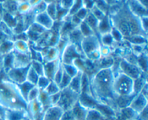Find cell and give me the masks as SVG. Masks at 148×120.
Instances as JSON below:
<instances>
[{"label":"cell","mask_w":148,"mask_h":120,"mask_svg":"<svg viewBox=\"0 0 148 120\" xmlns=\"http://www.w3.org/2000/svg\"><path fill=\"white\" fill-rule=\"evenodd\" d=\"M42 1H43V0H29L28 3H29V4L30 5V7L33 8V7H34L35 6H36L37 4H38L39 3L41 2Z\"/></svg>","instance_id":"obj_50"},{"label":"cell","mask_w":148,"mask_h":120,"mask_svg":"<svg viewBox=\"0 0 148 120\" xmlns=\"http://www.w3.org/2000/svg\"><path fill=\"white\" fill-rule=\"evenodd\" d=\"M14 50L24 54L30 55V46L27 41L20 40H14Z\"/></svg>","instance_id":"obj_22"},{"label":"cell","mask_w":148,"mask_h":120,"mask_svg":"<svg viewBox=\"0 0 148 120\" xmlns=\"http://www.w3.org/2000/svg\"><path fill=\"white\" fill-rule=\"evenodd\" d=\"M108 119L106 118L103 115H101L98 111L93 109H90L87 112L86 118L85 120H106Z\"/></svg>","instance_id":"obj_29"},{"label":"cell","mask_w":148,"mask_h":120,"mask_svg":"<svg viewBox=\"0 0 148 120\" xmlns=\"http://www.w3.org/2000/svg\"><path fill=\"white\" fill-rule=\"evenodd\" d=\"M77 58H85L83 53L75 45L68 43L61 52L59 59L62 64H72Z\"/></svg>","instance_id":"obj_7"},{"label":"cell","mask_w":148,"mask_h":120,"mask_svg":"<svg viewBox=\"0 0 148 120\" xmlns=\"http://www.w3.org/2000/svg\"><path fill=\"white\" fill-rule=\"evenodd\" d=\"M114 73L112 68H102L95 71L89 75L90 90L92 97L98 102L111 106L115 103V96L113 93V82ZM115 109V108H114Z\"/></svg>","instance_id":"obj_1"},{"label":"cell","mask_w":148,"mask_h":120,"mask_svg":"<svg viewBox=\"0 0 148 120\" xmlns=\"http://www.w3.org/2000/svg\"><path fill=\"white\" fill-rule=\"evenodd\" d=\"M62 66L64 71L72 78L76 76L79 72V70L73 64H62Z\"/></svg>","instance_id":"obj_34"},{"label":"cell","mask_w":148,"mask_h":120,"mask_svg":"<svg viewBox=\"0 0 148 120\" xmlns=\"http://www.w3.org/2000/svg\"><path fill=\"white\" fill-rule=\"evenodd\" d=\"M38 100L39 101V102H40V104H41L43 109V112H44L46 109H47L48 108H49L50 106H52L51 104L49 96L43 90H40L38 97Z\"/></svg>","instance_id":"obj_26"},{"label":"cell","mask_w":148,"mask_h":120,"mask_svg":"<svg viewBox=\"0 0 148 120\" xmlns=\"http://www.w3.org/2000/svg\"><path fill=\"white\" fill-rule=\"evenodd\" d=\"M110 33H111L114 42H121L123 41V40H124V36L121 35V33H120L118 30H116V29L114 28V27H112V28H111Z\"/></svg>","instance_id":"obj_42"},{"label":"cell","mask_w":148,"mask_h":120,"mask_svg":"<svg viewBox=\"0 0 148 120\" xmlns=\"http://www.w3.org/2000/svg\"><path fill=\"white\" fill-rule=\"evenodd\" d=\"M140 4H143L145 7H147V0H137Z\"/></svg>","instance_id":"obj_52"},{"label":"cell","mask_w":148,"mask_h":120,"mask_svg":"<svg viewBox=\"0 0 148 120\" xmlns=\"http://www.w3.org/2000/svg\"><path fill=\"white\" fill-rule=\"evenodd\" d=\"M35 22L43 26L46 30H50L54 24V21L49 17L46 11L36 14L35 17Z\"/></svg>","instance_id":"obj_16"},{"label":"cell","mask_w":148,"mask_h":120,"mask_svg":"<svg viewBox=\"0 0 148 120\" xmlns=\"http://www.w3.org/2000/svg\"><path fill=\"white\" fill-rule=\"evenodd\" d=\"M147 51L144 52L137 56V66L140 68V70L143 72V73H147Z\"/></svg>","instance_id":"obj_28"},{"label":"cell","mask_w":148,"mask_h":120,"mask_svg":"<svg viewBox=\"0 0 148 120\" xmlns=\"http://www.w3.org/2000/svg\"><path fill=\"white\" fill-rule=\"evenodd\" d=\"M63 73H64V70H63V68H62V63H61L60 67H59V68H58V70L56 71V72L55 73L54 76H53V79H52V81H53V82H55V83H56L58 86H59V83H60L61 79H62V76H63Z\"/></svg>","instance_id":"obj_44"},{"label":"cell","mask_w":148,"mask_h":120,"mask_svg":"<svg viewBox=\"0 0 148 120\" xmlns=\"http://www.w3.org/2000/svg\"><path fill=\"white\" fill-rule=\"evenodd\" d=\"M80 47L85 58L92 63H95L101 58L100 53L101 43L96 35L84 37L81 42Z\"/></svg>","instance_id":"obj_4"},{"label":"cell","mask_w":148,"mask_h":120,"mask_svg":"<svg viewBox=\"0 0 148 120\" xmlns=\"http://www.w3.org/2000/svg\"><path fill=\"white\" fill-rule=\"evenodd\" d=\"M64 111L58 106H51L43 112L40 120H61Z\"/></svg>","instance_id":"obj_13"},{"label":"cell","mask_w":148,"mask_h":120,"mask_svg":"<svg viewBox=\"0 0 148 120\" xmlns=\"http://www.w3.org/2000/svg\"><path fill=\"white\" fill-rule=\"evenodd\" d=\"M112 26H111V22H110L109 16L107 14L103 19L100 20L98 26V32L100 35L106 34L111 32Z\"/></svg>","instance_id":"obj_21"},{"label":"cell","mask_w":148,"mask_h":120,"mask_svg":"<svg viewBox=\"0 0 148 120\" xmlns=\"http://www.w3.org/2000/svg\"><path fill=\"white\" fill-rule=\"evenodd\" d=\"M75 0H61L60 1V7L62 9L64 10H68L69 11L72 7Z\"/></svg>","instance_id":"obj_46"},{"label":"cell","mask_w":148,"mask_h":120,"mask_svg":"<svg viewBox=\"0 0 148 120\" xmlns=\"http://www.w3.org/2000/svg\"><path fill=\"white\" fill-rule=\"evenodd\" d=\"M18 86L19 88H20V91H21V93L22 94H23V96H24L25 99L27 100V94H28L29 92H30V91L31 90L32 88L35 86L32 84V83H29V82L25 81L24 83H21V84H19Z\"/></svg>","instance_id":"obj_36"},{"label":"cell","mask_w":148,"mask_h":120,"mask_svg":"<svg viewBox=\"0 0 148 120\" xmlns=\"http://www.w3.org/2000/svg\"><path fill=\"white\" fill-rule=\"evenodd\" d=\"M39 92H40V90H39L38 88L36 86H33V87L31 89V90L29 92L28 94H27V103L30 102H33V101L37 99L38 97Z\"/></svg>","instance_id":"obj_40"},{"label":"cell","mask_w":148,"mask_h":120,"mask_svg":"<svg viewBox=\"0 0 148 120\" xmlns=\"http://www.w3.org/2000/svg\"><path fill=\"white\" fill-rule=\"evenodd\" d=\"M32 68L37 73L39 76H44V68H43V63L38 60H32L30 63Z\"/></svg>","instance_id":"obj_33"},{"label":"cell","mask_w":148,"mask_h":120,"mask_svg":"<svg viewBox=\"0 0 148 120\" xmlns=\"http://www.w3.org/2000/svg\"><path fill=\"white\" fill-rule=\"evenodd\" d=\"M27 112L32 120H37L38 118H40L43 113V109L38 99L33 102H28Z\"/></svg>","instance_id":"obj_14"},{"label":"cell","mask_w":148,"mask_h":120,"mask_svg":"<svg viewBox=\"0 0 148 120\" xmlns=\"http://www.w3.org/2000/svg\"><path fill=\"white\" fill-rule=\"evenodd\" d=\"M108 5V7L114 6V4H116L119 0H103Z\"/></svg>","instance_id":"obj_51"},{"label":"cell","mask_w":148,"mask_h":120,"mask_svg":"<svg viewBox=\"0 0 148 120\" xmlns=\"http://www.w3.org/2000/svg\"><path fill=\"white\" fill-rule=\"evenodd\" d=\"M61 120H75V117H74L71 110H69L64 112Z\"/></svg>","instance_id":"obj_48"},{"label":"cell","mask_w":148,"mask_h":120,"mask_svg":"<svg viewBox=\"0 0 148 120\" xmlns=\"http://www.w3.org/2000/svg\"><path fill=\"white\" fill-rule=\"evenodd\" d=\"M79 97V94L66 87L60 91V99L56 106L60 107L64 112L71 110L78 102Z\"/></svg>","instance_id":"obj_6"},{"label":"cell","mask_w":148,"mask_h":120,"mask_svg":"<svg viewBox=\"0 0 148 120\" xmlns=\"http://www.w3.org/2000/svg\"><path fill=\"white\" fill-rule=\"evenodd\" d=\"M43 91H44L49 96H51V95L60 92L61 90L60 89H59V86H58L55 82H53V81H51L47 87H46V89Z\"/></svg>","instance_id":"obj_37"},{"label":"cell","mask_w":148,"mask_h":120,"mask_svg":"<svg viewBox=\"0 0 148 120\" xmlns=\"http://www.w3.org/2000/svg\"><path fill=\"white\" fill-rule=\"evenodd\" d=\"M29 114L27 110H11L6 109L4 120H23L27 117Z\"/></svg>","instance_id":"obj_17"},{"label":"cell","mask_w":148,"mask_h":120,"mask_svg":"<svg viewBox=\"0 0 148 120\" xmlns=\"http://www.w3.org/2000/svg\"><path fill=\"white\" fill-rule=\"evenodd\" d=\"M14 50V41L12 40H6L0 45V54L5 56Z\"/></svg>","instance_id":"obj_24"},{"label":"cell","mask_w":148,"mask_h":120,"mask_svg":"<svg viewBox=\"0 0 148 120\" xmlns=\"http://www.w3.org/2000/svg\"><path fill=\"white\" fill-rule=\"evenodd\" d=\"M84 21L87 23V24L92 29V31L94 32V33L96 35V33H98V23H99V21L97 20L96 17H95L90 12H89V13H88V14L87 15V17H85Z\"/></svg>","instance_id":"obj_25"},{"label":"cell","mask_w":148,"mask_h":120,"mask_svg":"<svg viewBox=\"0 0 148 120\" xmlns=\"http://www.w3.org/2000/svg\"><path fill=\"white\" fill-rule=\"evenodd\" d=\"M46 4H51V3L54 2V0H43Z\"/></svg>","instance_id":"obj_53"},{"label":"cell","mask_w":148,"mask_h":120,"mask_svg":"<svg viewBox=\"0 0 148 120\" xmlns=\"http://www.w3.org/2000/svg\"><path fill=\"white\" fill-rule=\"evenodd\" d=\"M99 40L101 45L108 46V47H111L114 43V39H113L110 33L101 35V37H100Z\"/></svg>","instance_id":"obj_31"},{"label":"cell","mask_w":148,"mask_h":120,"mask_svg":"<svg viewBox=\"0 0 148 120\" xmlns=\"http://www.w3.org/2000/svg\"><path fill=\"white\" fill-rule=\"evenodd\" d=\"M46 12L49 14V17L55 21L57 18L58 16V10H57V4L56 3L53 2L51 4H47V7L46 9Z\"/></svg>","instance_id":"obj_30"},{"label":"cell","mask_w":148,"mask_h":120,"mask_svg":"<svg viewBox=\"0 0 148 120\" xmlns=\"http://www.w3.org/2000/svg\"><path fill=\"white\" fill-rule=\"evenodd\" d=\"M71 79H72V77L69 76L68 74H66V73L64 71L63 76H62L61 81L59 84V89H60V90L68 87V86H69V83H70L71 81Z\"/></svg>","instance_id":"obj_41"},{"label":"cell","mask_w":148,"mask_h":120,"mask_svg":"<svg viewBox=\"0 0 148 120\" xmlns=\"http://www.w3.org/2000/svg\"><path fill=\"white\" fill-rule=\"evenodd\" d=\"M12 56V68L27 67L31 63L32 59L30 55L24 54L13 50Z\"/></svg>","instance_id":"obj_11"},{"label":"cell","mask_w":148,"mask_h":120,"mask_svg":"<svg viewBox=\"0 0 148 120\" xmlns=\"http://www.w3.org/2000/svg\"><path fill=\"white\" fill-rule=\"evenodd\" d=\"M100 53H101V57H106V56H111L112 53V50H111V47H108V46L101 45L100 47Z\"/></svg>","instance_id":"obj_45"},{"label":"cell","mask_w":148,"mask_h":120,"mask_svg":"<svg viewBox=\"0 0 148 120\" xmlns=\"http://www.w3.org/2000/svg\"><path fill=\"white\" fill-rule=\"evenodd\" d=\"M88 110V109L82 106L78 101L71 109V112L75 120H85Z\"/></svg>","instance_id":"obj_18"},{"label":"cell","mask_w":148,"mask_h":120,"mask_svg":"<svg viewBox=\"0 0 148 120\" xmlns=\"http://www.w3.org/2000/svg\"><path fill=\"white\" fill-rule=\"evenodd\" d=\"M125 3L129 9L136 16L140 18L147 17V9L140 4L137 0H127Z\"/></svg>","instance_id":"obj_12"},{"label":"cell","mask_w":148,"mask_h":120,"mask_svg":"<svg viewBox=\"0 0 148 120\" xmlns=\"http://www.w3.org/2000/svg\"><path fill=\"white\" fill-rule=\"evenodd\" d=\"M108 16L112 27L118 30L124 39L134 35L147 36V33L142 26L141 18L133 14L126 3Z\"/></svg>","instance_id":"obj_2"},{"label":"cell","mask_w":148,"mask_h":120,"mask_svg":"<svg viewBox=\"0 0 148 120\" xmlns=\"http://www.w3.org/2000/svg\"><path fill=\"white\" fill-rule=\"evenodd\" d=\"M49 98H50V102L52 106H55V105L57 104L59 99H60V92H57L54 94L51 95V96H49Z\"/></svg>","instance_id":"obj_47"},{"label":"cell","mask_w":148,"mask_h":120,"mask_svg":"<svg viewBox=\"0 0 148 120\" xmlns=\"http://www.w3.org/2000/svg\"><path fill=\"white\" fill-rule=\"evenodd\" d=\"M81 33L83 35V37H88V36L92 35H95L94 32L92 31V29L87 24V23L85 21H82L78 26Z\"/></svg>","instance_id":"obj_35"},{"label":"cell","mask_w":148,"mask_h":120,"mask_svg":"<svg viewBox=\"0 0 148 120\" xmlns=\"http://www.w3.org/2000/svg\"><path fill=\"white\" fill-rule=\"evenodd\" d=\"M146 75L147 73H143L140 77L138 79L134 80V86H133V89H134V94H137L140 93L144 87L145 85L147 84V78H146Z\"/></svg>","instance_id":"obj_23"},{"label":"cell","mask_w":148,"mask_h":120,"mask_svg":"<svg viewBox=\"0 0 148 120\" xmlns=\"http://www.w3.org/2000/svg\"><path fill=\"white\" fill-rule=\"evenodd\" d=\"M30 65L25 68H12L6 72L7 79L15 84H21L26 81V76Z\"/></svg>","instance_id":"obj_9"},{"label":"cell","mask_w":148,"mask_h":120,"mask_svg":"<svg viewBox=\"0 0 148 120\" xmlns=\"http://www.w3.org/2000/svg\"><path fill=\"white\" fill-rule=\"evenodd\" d=\"M44 50L45 52L43 54V63H46V62H49V61H53V60H56V59L59 58V56H60V53L58 50V49L56 48V47L53 46V47H48L47 48Z\"/></svg>","instance_id":"obj_19"},{"label":"cell","mask_w":148,"mask_h":120,"mask_svg":"<svg viewBox=\"0 0 148 120\" xmlns=\"http://www.w3.org/2000/svg\"><path fill=\"white\" fill-rule=\"evenodd\" d=\"M27 104L18 85L7 79L0 81V106L5 109L27 111Z\"/></svg>","instance_id":"obj_3"},{"label":"cell","mask_w":148,"mask_h":120,"mask_svg":"<svg viewBox=\"0 0 148 120\" xmlns=\"http://www.w3.org/2000/svg\"><path fill=\"white\" fill-rule=\"evenodd\" d=\"M83 72L79 71L76 76L72 78L68 87L75 92L80 95L81 94V80H82V75Z\"/></svg>","instance_id":"obj_20"},{"label":"cell","mask_w":148,"mask_h":120,"mask_svg":"<svg viewBox=\"0 0 148 120\" xmlns=\"http://www.w3.org/2000/svg\"><path fill=\"white\" fill-rule=\"evenodd\" d=\"M90 12L96 17V19L98 21H100V20H101L102 19H103L104 17L107 15V14H104L101 10H100L99 9L97 8L95 5H93V7L90 9Z\"/></svg>","instance_id":"obj_43"},{"label":"cell","mask_w":148,"mask_h":120,"mask_svg":"<svg viewBox=\"0 0 148 120\" xmlns=\"http://www.w3.org/2000/svg\"><path fill=\"white\" fill-rule=\"evenodd\" d=\"M120 113L125 120H137L139 115L129 106L120 109Z\"/></svg>","instance_id":"obj_27"},{"label":"cell","mask_w":148,"mask_h":120,"mask_svg":"<svg viewBox=\"0 0 148 120\" xmlns=\"http://www.w3.org/2000/svg\"><path fill=\"white\" fill-rule=\"evenodd\" d=\"M134 80L122 73H117L114 76L113 82V93L115 98L119 96H128L134 94Z\"/></svg>","instance_id":"obj_5"},{"label":"cell","mask_w":148,"mask_h":120,"mask_svg":"<svg viewBox=\"0 0 148 120\" xmlns=\"http://www.w3.org/2000/svg\"><path fill=\"white\" fill-rule=\"evenodd\" d=\"M38 78L39 76L37 74V73L32 68L31 66H30L28 71H27V76H26V81L29 82V83L36 86L38 82Z\"/></svg>","instance_id":"obj_32"},{"label":"cell","mask_w":148,"mask_h":120,"mask_svg":"<svg viewBox=\"0 0 148 120\" xmlns=\"http://www.w3.org/2000/svg\"><path fill=\"white\" fill-rule=\"evenodd\" d=\"M51 80H49L47 77H46L45 76H39L38 80L37 83H36V86H37L39 89V90H45L46 88L47 87L48 85L50 83Z\"/></svg>","instance_id":"obj_38"},{"label":"cell","mask_w":148,"mask_h":120,"mask_svg":"<svg viewBox=\"0 0 148 120\" xmlns=\"http://www.w3.org/2000/svg\"><path fill=\"white\" fill-rule=\"evenodd\" d=\"M147 97L140 92L133 97L129 105V107L139 115L147 107Z\"/></svg>","instance_id":"obj_10"},{"label":"cell","mask_w":148,"mask_h":120,"mask_svg":"<svg viewBox=\"0 0 148 120\" xmlns=\"http://www.w3.org/2000/svg\"><path fill=\"white\" fill-rule=\"evenodd\" d=\"M61 66L60 59H56L53 61H49L43 63V68H44V76L47 77L49 80L52 81L53 76L56 71Z\"/></svg>","instance_id":"obj_15"},{"label":"cell","mask_w":148,"mask_h":120,"mask_svg":"<svg viewBox=\"0 0 148 120\" xmlns=\"http://www.w3.org/2000/svg\"><path fill=\"white\" fill-rule=\"evenodd\" d=\"M118 73H124L133 80L138 79L143 73H143L137 65L129 63L123 58H121L119 63Z\"/></svg>","instance_id":"obj_8"},{"label":"cell","mask_w":148,"mask_h":120,"mask_svg":"<svg viewBox=\"0 0 148 120\" xmlns=\"http://www.w3.org/2000/svg\"><path fill=\"white\" fill-rule=\"evenodd\" d=\"M4 56L0 54V73L4 71Z\"/></svg>","instance_id":"obj_49"},{"label":"cell","mask_w":148,"mask_h":120,"mask_svg":"<svg viewBox=\"0 0 148 120\" xmlns=\"http://www.w3.org/2000/svg\"><path fill=\"white\" fill-rule=\"evenodd\" d=\"M27 30H29L30 31H31V32H33V33H36V34H38V35H42V34H43L44 33H46V31H48V30H46V29L43 27V26H41L40 24H39L38 23L36 22H33V24L30 26V27H29Z\"/></svg>","instance_id":"obj_39"}]
</instances>
